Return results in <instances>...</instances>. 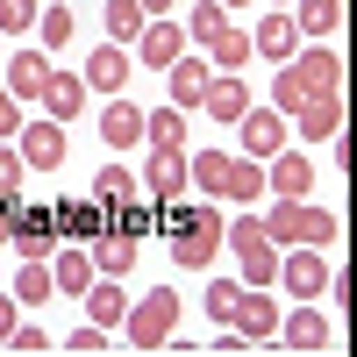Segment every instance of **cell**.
<instances>
[{
  "instance_id": "cell-1",
  "label": "cell",
  "mask_w": 357,
  "mask_h": 357,
  "mask_svg": "<svg viewBox=\"0 0 357 357\" xmlns=\"http://www.w3.org/2000/svg\"><path fill=\"white\" fill-rule=\"evenodd\" d=\"M343 100V57L336 43H307L301 57H286L272 72V107L279 114H307V107H336Z\"/></svg>"
},
{
  "instance_id": "cell-2",
  "label": "cell",
  "mask_w": 357,
  "mask_h": 357,
  "mask_svg": "<svg viewBox=\"0 0 357 357\" xmlns=\"http://www.w3.org/2000/svg\"><path fill=\"white\" fill-rule=\"evenodd\" d=\"M186 193L250 207V200H264V165L257 158H229V151H186Z\"/></svg>"
},
{
  "instance_id": "cell-3",
  "label": "cell",
  "mask_w": 357,
  "mask_h": 357,
  "mask_svg": "<svg viewBox=\"0 0 357 357\" xmlns=\"http://www.w3.org/2000/svg\"><path fill=\"white\" fill-rule=\"evenodd\" d=\"M165 229H172V264L178 272H207L222 250V215H215V200H172L158 207Z\"/></svg>"
},
{
  "instance_id": "cell-4",
  "label": "cell",
  "mask_w": 357,
  "mask_h": 357,
  "mask_svg": "<svg viewBox=\"0 0 357 357\" xmlns=\"http://www.w3.org/2000/svg\"><path fill=\"white\" fill-rule=\"evenodd\" d=\"M264 222V236H272V243H314V250H329L336 236H343V222L329 215V207H307V200H272V215H257Z\"/></svg>"
},
{
  "instance_id": "cell-5",
  "label": "cell",
  "mask_w": 357,
  "mask_h": 357,
  "mask_svg": "<svg viewBox=\"0 0 357 357\" xmlns=\"http://www.w3.org/2000/svg\"><path fill=\"white\" fill-rule=\"evenodd\" d=\"M222 243L236 250V264H243V286H272V279H279V243L264 236V222H257V215L222 222Z\"/></svg>"
},
{
  "instance_id": "cell-6",
  "label": "cell",
  "mask_w": 357,
  "mask_h": 357,
  "mask_svg": "<svg viewBox=\"0 0 357 357\" xmlns=\"http://www.w3.org/2000/svg\"><path fill=\"white\" fill-rule=\"evenodd\" d=\"M172 329H178V293H172V286H151V293L122 314V336H129V343H151V350L172 343Z\"/></svg>"
},
{
  "instance_id": "cell-7",
  "label": "cell",
  "mask_w": 357,
  "mask_h": 357,
  "mask_svg": "<svg viewBox=\"0 0 357 357\" xmlns=\"http://www.w3.org/2000/svg\"><path fill=\"white\" fill-rule=\"evenodd\" d=\"M8 250L43 257V264H50V250H57V207H50V200H43V207L15 200V215H8Z\"/></svg>"
},
{
  "instance_id": "cell-8",
  "label": "cell",
  "mask_w": 357,
  "mask_h": 357,
  "mask_svg": "<svg viewBox=\"0 0 357 357\" xmlns=\"http://www.w3.org/2000/svg\"><path fill=\"white\" fill-rule=\"evenodd\" d=\"M136 193L151 200V207H172V200H186V151H151L136 172Z\"/></svg>"
},
{
  "instance_id": "cell-9",
  "label": "cell",
  "mask_w": 357,
  "mask_h": 357,
  "mask_svg": "<svg viewBox=\"0 0 357 357\" xmlns=\"http://www.w3.org/2000/svg\"><path fill=\"white\" fill-rule=\"evenodd\" d=\"M279 286L293 293V301H321V286H329V257H321L314 243H293L279 257Z\"/></svg>"
},
{
  "instance_id": "cell-10",
  "label": "cell",
  "mask_w": 357,
  "mask_h": 357,
  "mask_svg": "<svg viewBox=\"0 0 357 357\" xmlns=\"http://www.w3.org/2000/svg\"><path fill=\"white\" fill-rule=\"evenodd\" d=\"M15 158L29 172H57V165H65V122H50V114H43V122H22L15 129Z\"/></svg>"
},
{
  "instance_id": "cell-11",
  "label": "cell",
  "mask_w": 357,
  "mask_h": 357,
  "mask_svg": "<svg viewBox=\"0 0 357 357\" xmlns=\"http://www.w3.org/2000/svg\"><path fill=\"white\" fill-rule=\"evenodd\" d=\"M236 343H272L279 336V307H272V286H243V301H236V321H229Z\"/></svg>"
},
{
  "instance_id": "cell-12",
  "label": "cell",
  "mask_w": 357,
  "mask_h": 357,
  "mask_svg": "<svg viewBox=\"0 0 357 357\" xmlns=\"http://www.w3.org/2000/svg\"><path fill=\"white\" fill-rule=\"evenodd\" d=\"M129 57H136V65H151V72H165V65H178V57H186V29H178V22H143L136 29V43H129Z\"/></svg>"
},
{
  "instance_id": "cell-13",
  "label": "cell",
  "mask_w": 357,
  "mask_h": 357,
  "mask_svg": "<svg viewBox=\"0 0 357 357\" xmlns=\"http://www.w3.org/2000/svg\"><path fill=\"white\" fill-rule=\"evenodd\" d=\"M236 129H243V158H257V165L286 151V114H272V107H257V100L243 107V122H236Z\"/></svg>"
},
{
  "instance_id": "cell-14",
  "label": "cell",
  "mask_w": 357,
  "mask_h": 357,
  "mask_svg": "<svg viewBox=\"0 0 357 357\" xmlns=\"http://www.w3.org/2000/svg\"><path fill=\"white\" fill-rule=\"evenodd\" d=\"M129 72H136V57H129L122 43H100L93 57H86V72H79V79H86V93H107V100H114V93L129 86Z\"/></svg>"
},
{
  "instance_id": "cell-15",
  "label": "cell",
  "mask_w": 357,
  "mask_h": 357,
  "mask_svg": "<svg viewBox=\"0 0 357 357\" xmlns=\"http://www.w3.org/2000/svg\"><path fill=\"white\" fill-rule=\"evenodd\" d=\"M136 236H114V229H100L93 243H86V257H93V279H129L136 272Z\"/></svg>"
},
{
  "instance_id": "cell-16",
  "label": "cell",
  "mask_w": 357,
  "mask_h": 357,
  "mask_svg": "<svg viewBox=\"0 0 357 357\" xmlns=\"http://www.w3.org/2000/svg\"><path fill=\"white\" fill-rule=\"evenodd\" d=\"M107 229V207L86 193V200H57V243H93Z\"/></svg>"
},
{
  "instance_id": "cell-17",
  "label": "cell",
  "mask_w": 357,
  "mask_h": 357,
  "mask_svg": "<svg viewBox=\"0 0 357 357\" xmlns=\"http://www.w3.org/2000/svg\"><path fill=\"white\" fill-rule=\"evenodd\" d=\"M243 107H250V86H243V72H215V79H207L200 114H215V122H243Z\"/></svg>"
},
{
  "instance_id": "cell-18",
  "label": "cell",
  "mask_w": 357,
  "mask_h": 357,
  "mask_svg": "<svg viewBox=\"0 0 357 357\" xmlns=\"http://www.w3.org/2000/svg\"><path fill=\"white\" fill-rule=\"evenodd\" d=\"M100 143H107V151H136V143H143V107L114 93L100 107Z\"/></svg>"
},
{
  "instance_id": "cell-19",
  "label": "cell",
  "mask_w": 357,
  "mask_h": 357,
  "mask_svg": "<svg viewBox=\"0 0 357 357\" xmlns=\"http://www.w3.org/2000/svg\"><path fill=\"white\" fill-rule=\"evenodd\" d=\"M272 172H264V186H272V200H307V186H314V165L301 158V151H279V158H264Z\"/></svg>"
},
{
  "instance_id": "cell-20",
  "label": "cell",
  "mask_w": 357,
  "mask_h": 357,
  "mask_svg": "<svg viewBox=\"0 0 357 357\" xmlns=\"http://www.w3.org/2000/svg\"><path fill=\"white\" fill-rule=\"evenodd\" d=\"M165 79H172V107H200V93H207V79H215V65L207 57H178V65H165Z\"/></svg>"
},
{
  "instance_id": "cell-21",
  "label": "cell",
  "mask_w": 357,
  "mask_h": 357,
  "mask_svg": "<svg viewBox=\"0 0 357 357\" xmlns=\"http://www.w3.org/2000/svg\"><path fill=\"white\" fill-rule=\"evenodd\" d=\"M36 100H43V114H50V122H72V114H86V79H72V72H50Z\"/></svg>"
},
{
  "instance_id": "cell-22",
  "label": "cell",
  "mask_w": 357,
  "mask_h": 357,
  "mask_svg": "<svg viewBox=\"0 0 357 357\" xmlns=\"http://www.w3.org/2000/svg\"><path fill=\"white\" fill-rule=\"evenodd\" d=\"M293 29H301L307 43H336V29H343V0H301V8H293Z\"/></svg>"
},
{
  "instance_id": "cell-23",
  "label": "cell",
  "mask_w": 357,
  "mask_h": 357,
  "mask_svg": "<svg viewBox=\"0 0 357 357\" xmlns=\"http://www.w3.org/2000/svg\"><path fill=\"white\" fill-rule=\"evenodd\" d=\"M279 343H293V350H321V343H329V314H321V307H293V314H279Z\"/></svg>"
},
{
  "instance_id": "cell-24",
  "label": "cell",
  "mask_w": 357,
  "mask_h": 357,
  "mask_svg": "<svg viewBox=\"0 0 357 357\" xmlns=\"http://www.w3.org/2000/svg\"><path fill=\"white\" fill-rule=\"evenodd\" d=\"M293 43H301V29H293V15H279V8L250 29V57H293Z\"/></svg>"
},
{
  "instance_id": "cell-25",
  "label": "cell",
  "mask_w": 357,
  "mask_h": 357,
  "mask_svg": "<svg viewBox=\"0 0 357 357\" xmlns=\"http://www.w3.org/2000/svg\"><path fill=\"white\" fill-rule=\"evenodd\" d=\"M79 301H86V321H93V329H122V314H129V293L107 286V279H93Z\"/></svg>"
},
{
  "instance_id": "cell-26",
  "label": "cell",
  "mask_w": 357,
  "mask_h": 357,
  "mask_svg": "<svg viewBox=\"0 0 357 357\" xmlns=\"http://www.w3.org/2000/svg\"><path fill=\"white\" fill-rule=\"evenodd\" d=\"M143 143L151 151H186V107H143Z\"/></svg>"
},
{
  "instance_id": "cell-27",
  "label": "cell",
  "mask_w": 357,
  "mask_h": 357,
  "mask_svg": "<svg viewBox=\"0 0 357 357\" xmlns=\"http://www.w3.org/2000/svg\"><path fill=\"white\" fill-rule=\"evenodd\" d=\"M43 79H50V57H43V50L8 57V93H15V100H36V93H43Z\"/></svg>"
},
{
  "instance_id": "cell-28",
  "label": "cell",
  "mask_w": 357,
  "mask_h": 357,
  "mask_svg": "<svg viewBox=\"0 0 357 357\" xmlns=\"http://www.w3.org/2000/svg\"><path fill=\"white\" fill-rule=\"evenodd\" d=\"M207 65H222V72H243L250 65V29H222V36H207Z\"/></svg>"
},
{
  "instance_id": "cell-29",
  "label": "cell",
  "mask_w": 357,
  "mask_h": 357,
  "mask_svg": "<svg viewBox=\"0 0 357 357\" xmlns=\"http://www.w3.org/2000/svg\"><path fill=\"white\" fill-rule=\"evenodd\" d=\"M50 293H57V286H50V264H43V257H22V272H15V307H43Z\"/></svg>"
},
{
  "instance_id": "cell-30",
  "label": "cell",
  "mask_w": 357,
  "mask_h": 357,
  "mask_svg": "<svg viewBox=\"0 0 357 357\" xmlns=\"http://www.w3.org/2000/svg\"><path fill=\"white\" fill-rule=\"evenodd\" d=\"M93 200H100V207L136 200V172H129V165H100V172H93Z\"/></svg>"
},
{
  "instance_id": "cell-31",
  "label": "cell",
  "mask_w": 357,
  "mask_h": 357,
  "mask_svg": "<svg viewBox=\"0 0 357 357\" xmlns=\"http://www.w3.org/2000/svg\"><path fill=\"white\" fill-rule=\"evenodd\" d=\"M36 22H43V43H50V50H65V43H72V8H65V0H43Z\"/></svg>"
},
{
  "instance_id": "cell-32",
  "label": "cell",
  "mask_w": 357,
  "mask_h": 357,
  "mask_svg": "<svg viewBox=\"0 0 357 357\" xmlns=\"http://www.w3.org/2000/svg\"><path fill=\"white\" fill-rule=\"evenodd\" d=\"M136 29H143V8H136V0H107V36L122 43V50L136 43Z\"/></svg>"
},
{
  "instance_id": "cell-33",
  "label": "cell",
  "mask_w": 357,
  "mask_h": 357,
  "mask_svg": "<svg viewBox=\"0 0 357 357\" xmlns=\"http://www.w3.org/2000/svg\"><path fill=\"white\" fill-rule=\"evenodd\" d=\"M222 29H229V8H222V0H200L193 22H186V36H193V43H207V36H222Z\"/></svg>"
},
{
  "instance_id": "cell-34",
  "label": "cell",
  "mask_w": 357,
  "mask_h": 357,
  "mask_svg": "<svg viewBox=\"0 0 357 357\" xmlns=\"http://www.w3.org/2000/svg\"><path fill=\"white\" fill-rule=\"evenodd\" d=\"M236 301H243V286H207V321H215V329H229V321H236Z\"/></svg>"
},
{
  "instance_id": "cell-35",
  "label": "cell",
  "mask_w": 357,
  "mask_h": 357,
  "mask_svg": "<svg viewBox=\"0 0 357 357\" xmlns=\"http://www.w3.org/2000/svg\"><path fill=\"white\" fill-rule=\"evenodd\" d=\"M22 178H29V165L15 158V143H0V200H22Z\"/></svg>"
},
{
  "instance_id": "cell-36",
  "label": "cell",
  "mask_w": 357,
  "mask_h": 357,
  "mask_svg": "<svg viewBox=\"0 0 357 357\" xmlns=\"http://www.w3.org/2000/svg\"><path fill=\"white\" fill-rule=\"evenodd\" d=\"M36 29V0H0V36H22Z\"/></svg>"
},
{
  "instance_id": "cell-37",
  "label": "cell",
  "mask_w": 357,
  "mask_h": 357,
  "mask_svg": "<svg viewBox=\"0 0 357 357\" xmlns=\"http://www.w3.org/2000/svg\"><path fill=\"white\" fill-rule=\"evenodd\" d=\"M22 122H29V114H22V100L8 93V86H0V143H8V136H15Z\"/></svg>"
},
{
  "instance_id": "cell-38",
  "label": "cell",
  "mask_w": 357,
  "mask_h": 357,
  "mask_svg": "<svg viewBox=\"0 0 357 357\" xmlns=\"http://www.w3.org/2000/svg\"><path fill=\"white\" fill-rule=\"evenodd\" d=\"M8 343H15V350H43L50 336H43V321H15V336H8Z\"/></svg>"
},
{
  "instance_id": "cell-39",
  "label": "cell",
  "mask_w": 357,
  "mask_h": 357,
  "mask_svg": "<svg viewBox=\"0 0 357 357\" xmlns=\"http://www.w3.org/2000/svg\"><path fill=\"white\" fill-rule=\"evenodd\" d=\"M321 293H329V314H343V307H350V272H329Z\"/></svg>"
},
{
  "instance_id": "cell-40",
  "label": "cell",
  "mask_w": 357,
  "mask_h": 357,
  "mask_svg": "<svg viewBox=\"0 0 357 357\" xmlns=\"http://www.w3.org/2000/svg\"><path fill=\"white\" fill-rule=\"evenodd\" d=\"M15 321H22V307H15V293H0V343L15 336Z\"/></svg>"
},
{
  "instance_id": "cell-41",
  "label": "cell",
  "mask_w": 357,
  "mask_h": 357,
  "mask_svg": "<svg viewBox=\"0 0 357 357\" xmlns=\"http://www.w3.org/2000/svg\"><path fill=\"white\" fill-rule=\"evenodd\" d=\"M65 343H72V350H100V343H107V329H93V321H86V329H79V336H65Z\"/></svg>"
},
{
  "instance_id": "cell-42",
  "label": "cell",
  "mask_w": 357,
  "mask_h": 357,
  "mask_svg": "<svg viewBox=\"0 0 357 357\" xmlns=\"http://www.w3.org/2000/svg\"><path fill=\"white\" fill-rule=\"evenodd\" d=\"M143 8V22H158V15H172V0H136Z\"/></svg>"
},
{
  "instance_id": "cell-43",
  "label": "cell",
  "mask_w": 357,
  "mask_h": 357,
  "mask_svg": "<svg viewBox=\"0 0 357 357\" xmlns=\"http://www.w3.org/2000/svg\"><path fill=\"white\" fill-rule=\"evenodd\" d=\"M222 8H243V0H222Z\"/></svg>"
}]
</instances>
